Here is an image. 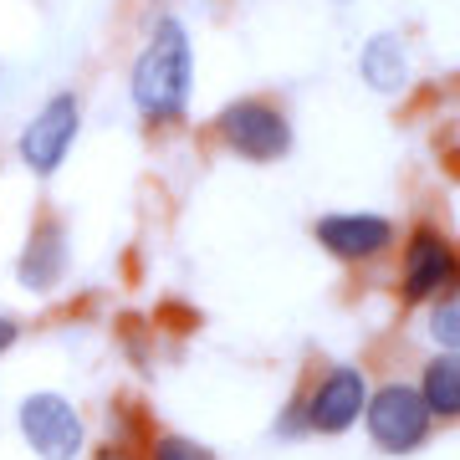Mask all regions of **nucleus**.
Instances as JSON below:
<instances>
[{
    "instance_id": "nucleus-3",
    "label": "nucleus",
    "mask_w": 460,
    "mask_h": 460,
    "mask_svg": "<svg viewBox=\"0 0 460 460\" xmlns=\"http://www.w3.org/2000/svg\"><path fill=\"white\" fill-rule=\"evenodd\" d=\"M16 429L36 460H83L87 456V420L57 389H36L16 404Z\"/></svg>"
},
{
    "instance_id": "nucleus-6",
    "label": "nucleus",
    "mask_w": 460,
    "mask_h": 460,
    "mask_svg": "<svg viewBox=\"0 0 460 460\" xmlns=\"http://www.w3.org/2000/svg\"><path fill=\"white\" fill-rule=\"evenodd\" d=\"M363 404H368V384H363V374L353 363L323 368L317 384L302 394V414H307L313 435H348L363 420Z\"/></svg>"
},
{
    "instance_id": "nucleus-4",
    "label": "nucleus",
    "mask_w": 460,
    "mask_h": 460,
    "mask_svg": "<svg viewBox=\"0 0 460 460\" xmlns=\"http://www.w3.org/2000/svg\"><path fill=\"white\" fill-rule=\"evenodd\" d=\"M77 133H83V102H77V93H51V98L26 118V128L16 133L21 169L36 174V180H51V174L66 164Z\"/></svg>"
},
{
    "instance_id": "nucleus-11",
    "label": "nucleus",
    "mask_w": 460,
    "mask_h": 460,
    "mask_svg": "<svg viewBox=\"0 0 460 460\" xmlns=\"http://www.w3.org/2000/svg\"><path fill=\"white\" fill-rule=\"evenodd\" d=\"M414 389H420V399H425L429 420H460V353L429 358Z\"/></svg>"
},
{
    "instance_id": "nucleus-8",
    "label": "nucleus",
    "mask_w": 460,
    "mask_h": 460,
    "mask_svg": "<svg viewBox=\"0 0 460 460\" xmlns=\"http://www.w3.org/2000/svg\"><path fill=\"white\" fill-rule=\"evenodd\" d=\"M317 246L328 251V256H338V261L358 266V261H374V256H384L389 251V241H394V226L384 220V215H363V210H332L317 220Z\"/></svg>"
},
{
    "instance_id": "nucleus-9",
    "label": "nucleus",
    "mask_w": 460,
    "mask_h": 460,
    "mask_svg": "<svg viewBox=\"0 0 460 460\" xmlns=\"http://www.w3.org/2000/svg\"><path fill=\"white\" fill-rule=\"evenodd\" d=\"M66 266H72V246H66V230H62V220H36V230L26 235V246H21V256H16V277H21V287L26 292H57L62 287V277H66Z\"/></svg>"
},
{
    "instance_id": "nucleus-10",
    "label": "nucleus",
    "mask_w": 460,
    "mask_h": 460,
    "mask_svg": "<svg viewBox=\"0 0 460 460\" xmlns=\"http://www.w3.org/2000/svg\"><path fill=\"white\" fill-rule=\"evenodd\" d=\"M358 72L374 93H399V87L410 83V51H404V41H399L394 31H378V36H368V47H363Z\"/></svg>"
},
{
    "instance_id": "nucleus-7",
    "label": "nucleus",
    "mask_w": 460,
    "mask_h": 460,
    "mask_svg": "<svg viewBox=\"0 0 460 460\" xmlns=\"http://www.w3.org/2000/svg\"><path fill=\"white\" fill-rule=\"evenodd\" d=\"M460 281V256L450 251L440 230H414L410 246H404V277H399V292L410 302H425V296H445Z\"/></svg>"
},
{
    "instance_id": "nucleus-12",
    "label": "nucleus",
    "mask_w": 460,
    "mask_h": 460,
    "mask_svg": "<svg viewBox=\"0 0 460 460\" xmlns=\"http://www.w3.org/2000/svg\"><path fill=\"white\" fill-rule=\"evenodd\" d=\"M144 460H220L210 445H199L195 435H180V429H159L154 440H148Z\"/></svg>"
},
{
    "instance_id": "nucleus-5",
    "label": "nucleus",
    "mask_w": 460,
    "mask_h": 460,
    "mask_svg": "<svg viewBox=\"0 0 460 460\" xmlns=\"http://www.w3.org/2000/svg\"><path fill=\"white\" fill-rule=\"evenodd\" d=\"M363 425H368V440L384 450V456H410L429 440V410L414 384H384L368 394L363 404Z\"/></svg>"
},
{
    "instance_id": "nucleus-13",
    "label": "nucleus",
    "mask_w": 460,
    "mask_h": 460,
    "mask_svg": "<svg viewBox=\"0 0 460 460\" xmlns=\"http://www.w3.org/2000/svg\"><path fill=\"white\" fill-rule=\"evenodd\" d=\"M429 338L440 348H450V353H460V287H450V292L429 307Z\"/></svg>"
},
{
    "instance_id": "nucleus-2",
    "label": "nucleus",
    "mask_w": 460,
    "mask_h": 460,
    "mask_svg": "<svg viewBox=\"0 0 460 460\" xmlns=\"http://www.w3.org/2000/svg\"><path fill=\"white\" fill-rule=\"evenodd\" d=\"M215 138L246 159V164H277L292 154V123L277 102L266 98H235L215 113Z\"/></svg>"
},
{
    "instance_id": "nucleus-1",
    "label": "nucleus",
    "mask_w": 460,
    "mask_h": 460,
    "mask_svg": "<svg viewBox=\"0 0 460 460\" xmlns=\"http://www.w3.org/2000/svg\"><path fill=\"white\" fill-rule=\"evenodd\" d=\"M128 98L144 123L169 128L190 118L195 102V41L180 16H159L148 26V41L128 66Z\"/></svg>"
},
{
    "instance_id": "nucleus-14",
    "label": "nucleus",
    "mask_w": 460,
    "mask_h": 460,
    "mask_svg": "<svg viewBox=\"0 0 460 460\" xmlns=\"http://www.w3.org/2000/svg\"><path fill=\"white\" fill-rule=\"evenodd\" d=\"M16 338H21L16 317H5V313H0V358H5V353H11V348H16Z\"/></svg>"
}]
</instances>
